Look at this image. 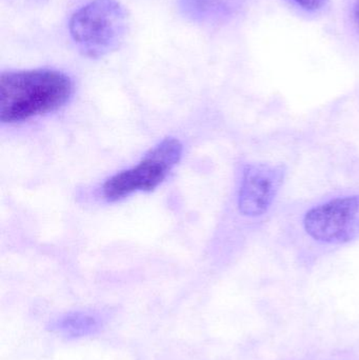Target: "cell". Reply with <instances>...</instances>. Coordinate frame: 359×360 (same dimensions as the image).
<instances>
[{"instance_id":"obj_8","label":"cell","mask_w":359,"mask_h":360,"mask_svg":"<svg viewBox=\"0 0 359 360\" xmlns=\"http://www.w3.org/2000/svg\"><path fill=\"white\" fill-rule=\"evenodd\" d=\"M294 1L307 10H316L324 6L327 0H294Z\"/></svg>"},{"instance_id":"obj_5","label":"cell","mask_w":359,"mask_h":360,"mask_svg":"<svg viewBox=\"0 0 359 360\" xmlns=\"http://www.w3.org/2000/svg\"><path fill=\"white\" fill-rule=\"evenodd\" d=\"M286 176L282 165L249 164L244 167L238 209L242 215L256 217L269 210Z\"/></svg>"},{"instance_id":"obj_2","label":"cell","mask_w":359,"mask_h":360,"mask_svg":"<svg viewBox=\"0 0 359 360\" xmlns=\"http://www.w3.org/2000/svg\"><path fill=\"white\" fill-rule=\"evenodd\" d=\"M128 27V13L118 0H91L72 15L69 25L78 50L90 58L117 50Z\"/></svg>"},{"instance_id":"obj_1","label":"cell","mask_w":359,"mask_h":360,"mask_svg":"<svg viewBox=\"0 0 359 360\" xmlns=\"http://www.w3.org/2000/svg\"><path fill=\"white\" fill-rule=\"evenodd\" d=\"M73 82L57 70L4 72L0 76V122L18 124L67 105Z\"/></svg>"},{"instance_id":"obj_9","label":"cell","mask_w":359,"mask_h":360,"mask_svg":"<svg viewBox=\"0 0 359 360\" xmlns=\"http://www.w3.org/2000/svg\"><path fill=\"white\" fill-rule=\"evenodd\" d=\"M354 16H355L356 22L359 25V0L355 6V10H354Z\"/></svg>"},{"instance_id":"obj_6","label":"cell","mask_w":359,"mask_h":360,"mask_svg":"<svg viewBox=\"0 0 359 360\" xmlns=\"http://www.w3.org/2000/svg\"><path fill=\"white\" fill-rule=\"evenodd\" d=\"M96 317L86 313H72L57 321L53 330L67 338H81L90 335L98 330Z\"/></svg>"},{"instance_id":"obj_4","label":"cell","mask_w":359,"mask_h":360,"mask_svg":"<svg viewBox=\"0 0 359 360\" xmlns=\"http://www.w3.org/2000/svg\"><path fill=\"white\" fill-rule=\"evenodd\" d=\"M306 232L320 243H347L359 238V195L339 197L312 207L303 218Z\"/></svg>"},{"instance_id":"obj_7","label":"cell","mask_w":359,"mask_h":360,"mask_svg":"<svg viewBox=\"0 0 359 360\" xmlns=\"http://www.w3.org/2000/svg\"><path fill=\"white\" fill-rule=\"evenodd\" d=\"M185 16L194 21H210L226 8L225 0H179Z\"/></svg>"},{"instance_id":"obj_3","label":"cell","mask_w":359,"mask_h":360,"mask_svg":"<svg viewBox=\"0 0 359 360\" xmlns=\"http://www.w3.org/2000/svg\"><path fill=\"white\" fill-rule=\"evenodd\" d=\"M183 151V143L178 139H162L138 164L105 180L101 188L103 198L114 202L134 193L155 190L178 164Z\"/></svg>"}]
</instances>
